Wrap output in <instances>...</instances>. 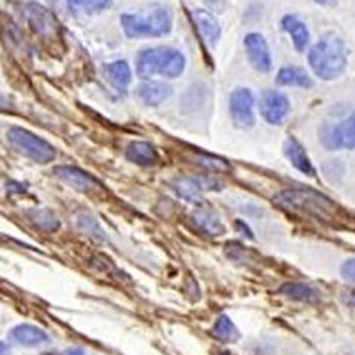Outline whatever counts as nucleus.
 Listing matches in <instances>:
<instances>
[{"label":"nucleus","mask_w":355,"mask_h":355,"mask_svg":"<svg viewBox=\"0 0 355 355\" xmlns=\"http://www.w3.org/2000/svg\"><path fill=\"white\" fill-rule=\"evenodd\" d=\"M311 69L322 80H334L347 71L348 52L343 40L336 34H325L307 53Z\"/></svg>","instance_id":"obj_1"},{"label":"nucleus","mask_w":355,"mask_h":355,"mask_svg":"<svg viewBox=\"0 0 355 355\" xmlns=\"http://www.w3.org/2000/svg\"><path fill=\"white\" fill-rule=\"evenodd\" d=\"M187 59L180 50L171 46H158V49H144L137 55V75L144 80L153 77L178 78L185 71Z\"/></svg>","instance_id":"obj_2"},{"label":"nucleus","mask_w":355,"mask_h":355,"mask_svg":"<svg viewBox=\"0 0 355 355\" xmlns=\"http://www.w3.org/2000/svg\"><path fill=\"white\" fill-rule=\"evenodd\" d=\"M119 21L128 37H162L173 31V12L166 6H153L142 12H125Z\"/></svg>","instance_id":"obj_3"},{"label":"nucleus","mask_w":355,"mask_h":355,"mask_svg":"<svg viewBox=\"0 0 355 355\" xmlns=\"http://www.w3.org/2000/svg\"><path fill=\"white\" fill-rule=\"evenodd\" d=\"M274 201L286 210L304 211V214L316 215L320 218H329L336 210V205L331 199L306 189L283 190L281 194L275 196Z\"/></svg>","instance_id":"obj_4"},{"label":"nucleus","mask_w":355,"mask_h":355,"mask_svg":"<svg viewBox=\"0 0 355 355\" xmlns=\"http://www.w3.org/2000/svg\"><path fill=\"white\" fill-rule=\"evenodd\" d=\"M8 141L18 153L25 155L36 164H49L55 158V148L49 141L20 126H11L8 130Z\"/></svg>","instance_id":"obj_5"},{"label":"nucleus","mask_w":355,"mask_h":355,"mask_svg":"<svg viewBox=\"0 0 355 355\" xmlns=\"http://www.w3.org/2000/svg\"><path fill=\"white\" fill-rule=\"evenodd\" d=\"M320 141L327 150H354L355 148V110L336 125H323Z\"/></svg>","instance_id":"obj_6"},{"label":"nucleus","mask_w":355,"mask_h":355,"mask_svg":"<svg viewBox=\"0 0 355 355\" xmlns=\"http://www.w3.org/2000/svg\"><path fill=\"white\" fill-rule=\"evenodd\" d=\"M230 114L239 128L254 126V96H252L250 89H234L230 98Z\"/></svg>","instance_id":"obj_7"},{"label":"nucleus","mask_w":355,"mask_h":355,"mask_svg":"<svg viewBox=\"0 0 355 355\" xmlns=\"http://www.w3.org/2000/svg\"><path fill=\"white\" fill-rule=\"evenodd\" d=\"M291 105L286 94L265 91L259 98V112L268 125H281L290 114Z\"/></svg>","instance_id":"obj_8"},{"label":"nucleus","mask_w":355,"mask_h":355,"mask_svg":"<svg viewBox=\"0 0 355 355\" xmlns=\"http://www.w3.org/2000/svg\"><path fill=\"white\" fill-rule=\"evenodd\" d=\"M243 46H245L247 59H249L250 66L259 73H268L274 66L272 61L270 46L266 43L265 37L259 33H249L243 40Z\"/></svg>","instance_id":"obj_9"},{"label":"nucleus","mask_w":355,"mask_h":355,"mask_svg":"<svg viewBox=\"0 0 355 355\" xmlns=\"http://www.w3.org/2000/svg\"><path fill=\"white\" fill-rule=\"evenodd\" d=\"M53 174L78 192H94V190L101 189V183L96 178L75 166H59L53 169Z\"/></svg>","instance_id":"obj_10"},{"label":"nucleus","mask_w":355,"mask_h":355,"mask_svg":"<svg viewBox=\"0 0 355 355\" xmlns=\"http://www.w3.org/2000/svg\"><path fill=\"white\" fill-rule=\"evenodd\" d=\"M9 339L15 345L20 347H40V345L49 343L50 336L43 329L31 325V323H20L17 327H12L9 332Z\"/></svg>","instance_id":"obj_11"},{"label":"nucleus","mask_w":355,"mask_h":355,"mask_svg":"<svg viewBox=\"0 0 355 355\" xmlns=\"http://www.w3.org/2000/svg\"><path fill=\"white\" fill-rule=\"evenodd\" d=\"M283 150H284V157L288 158V162H290L291 166L299 171V173L306 174V176H315L316 174L315 166H313L309 155H307L306 150H304V146L300 144L297 139L293 137L286 139Z\"/></svg>","instance_id":"obj_12"},{"label":"nucleus","mask_w":355,"mask_h":355,"mask_svg":"<svg viewBox=\"0 0 355 355\" xmlns=\"http://www.w3.org/2000/svg\"><path fill=\"white\" fill-rule=\"evenodd\" d=\"M281 27H283L284 33L291 37V43H293L297 52H304V50L307 49L311 34L302 18L297 17V15H286V17H283V20H281Z\"/></svg>","instance_id":"obj_13"},{"label":"nucleus","mask_w":355,"mask_h":355,"mask_svg":"<svg viewBox=\"0 0 355 355\" xmlns=\"http://www.w3.org/2000/svg\"><path fill=\"white\" fill-rule=\"evenodd\" d=\"M173 93V89H171L169 84L160 80H144L141 85L137 87V96L141 98V101L144 105L150 107H157L160 103L167 100Z\"/></svg>","instance_id":"obj_14"},{"label":"nucleus","mask_w":355,"mask_h":355,"mask_svg":"<svg viewBox=\"0 0 355 355\" xmlns=\"http://www.w3.org/2000/svg\"><path fill=\"white\" fill-rule=\"evenodd\" d=\"M192 18H194V24L198 27L199 34L202 36V40L210 44V46H215L217 41L220 40L222 34L217 18L210 11H206V9H194L192 11Z\"/></svg>","instance_id":"obj_15"},{"label":"nucleus","mask_w":355,"mask_h":355,"mask_svg":"<svg viewBox=\"0 0 355 355\" xmlns=\"http://www.w3.org/2000/svg\"><path fill=\"white\" fill-rule=\"evenodd\" d=\"M125 155L132 164H137V166L142 167H153L157 166L158 160H160L158 151L155 150V146L144 141L130 142V144L126 146Z\"/></svg>","instance_id":"obj_16"},{"label":"nucleus","mask_w":355,"mask_h":355,"mask_svg":"<svg viewBox=\"0 0 355 355\" xmlns=\"http://www.w3.org/2000/svg\"><path fill=\"white\" fill-rule=\"evenodd\" d=\"M190 220H192L196 230L206 236H218V234L224 233V224H222L220 217L215 211L206 210V208L196 210L190 215Z\"/></svg>","instance_id":"obj_17"},{"label":"nucleus","mask_w":355,"mask_h":355,"mask_svg":"<svg viewBox=\"0 0 355 355\" xmlns=\"http://www.w3.org/2000/svg\"><path fill=\"white\" fill-rule=\"evenodd\" d=\"M105 77L109 84L117 93H126L128 85L132 84V68L126 61H114L105 66Z\"/></svg>","instance_id":"obj_18"},{"label":"nucleus","mask_w":355,"mask_h":355,"mask_svg":"<svg viewBox=\"0 0 355 355\" xmlns=\"http://www.w3.org/2000/svg\"><path fill=\"white\" fill-rule=\"evenodd\" d=\"M279 293L284 295L286 299L295 300V302L304 304H316L322 300V295L315 286L304 283H286L279 288Z\"/></svg>","instance_id":"obj_19"},{"label":"nucleus","mask_w":355,"mask_h":355,"mask_svg":"<svg viewBox=\"0 0 355 355\" xmlns=\"http://www.w3.org/2000/svg\"><path fill=\"white\" fill-rule=\"evenodd\" d=\"M275 84L284 85V87H313V78L306 73V69L297 68V66H284L277 71Z\"/></svg>","instance_id":"obj_20"},{"label":"nucleus","mask_w":355,"mask_h":355,"mask_svg":"<svg viewBox=\"0 0 355 355\" xmlns=\"http://www.w3.org/2000/svg\"><path fill=\"white\" fill-rule=\"evenodd\" d=\"M171 185H173L174 192L180 198L189 202H199L202 199V194H205V185L199 180H196V178H176Z\"/></svg>","instance_id":"obj_21"},{"label":"nucleus","mask_w":355,"mask_h":355,"mask_svg":"<svg viewBox=\"0 0 355 355\" xmlns=\"http://www.w3.org/2000/svg\"><path fill=\"white\" fill-rule=\"evenodd\" d=\"M27 217L34 226H37L43 231L53 233V231L59 230V220H57L55 215L52 211L44 210V208H33V210H28Z\"/></svg>","instance_id":"obj_22"},{"label":"nucleus","mask_w":355,"mask_h":355,"mask_svg":"<svg viewBox=\"0 0 355 355\" xmlns=\"http://www.w3.org/2000/svg\"><path fill=\"white\" fill-rule=\"evenodd\" d=\"M215 338L226 341V343H233V341H239L240 332L239 329L234 327V323L227 318L226 315H220L217 320H215V325L211 329Z\"/></svg>","instance_id":"obj_23"},{"label":"nucleus","mask_w":355,"mask_h":355,"mask_svg":"<svg viewBox=\"0 0 355 355\" xmlns=\"http://www.w3.org/2000/svg\"><path fill=\"white\" fill-rule=\"evenodd\" d=\"M68 4L73 11L94 15V12L105 11L110 6V0H68Z\"/></svg>","instance_id":"obj_24"},{"label":"nucleus","mask_w":355,"mask_h":355,"mask_svg":"<svg viewBox=\"0 0 355 355\" xmlns=\"http://www.w3.org/2000/svg\"><path fill=\"white\" fill-rule=\"evenodd\" d=\"M75 224H77L78 230L84 231V233L89 234V236H96V239H100V240H105V236H103V231H101V227L98 226L96 218H94L93 215L78 214Z\"/></svg>","instance_id":"obj_25"},{"label":"nucleus","mask_w":355,"mask_h":355,"mask_svg":"<svg viewBox=\"0 0 355 355\" xmlns=\"http://www.w3.org/2000/svg\"><path fill=\"white\" fill-rule=\"evenodd\" d=\"M196 164L208 171H215V173H226L230 171L226 160H222L218 157H211V155H196L194 157Z\"/></svg>","instance_id":"obj_26"},{"label":"nucleus","mask_w":355,"mask_h":355,"mask_svg":"<svg viewBox=\"0 0 355 355\" xmlns=\"http://www.w3.org/2000/svg\"><path fill=\"white\" fill-rule=\"evenodd\" d=\"M341 277L345 279V281H348V283H355V258H350L347 259V261L341 265Z\"/></svg>","instance_id":"obj_27"},{"label":"nucleus","mask_w":355,"mask_h":355,"mask_svg":"<svg viewBox=\"0 0 355 355\" xmlns=\"http://www.w3.org/2000/svg\"><path fill=\"white\" fill-rule=\"evenodd\" d=\"M341 300H343L347 306L355 307V290H345L343 293H341Z\"/></svg>","instance_id":"obj_28"},{"label":"nucleus","mask_w":355,"mask_h":355,"mask_svg":"<svg viewBox=\"0 0 355 355\" xmlns=\"http://www.w3.org/2000/svg\"><path fill=\"white\" fill-rule=\"evenodd\" d=\"M234 226H236V230H239V231H242L243 236H249V239H252V231H250V227L247 226L245 222L236 220V224H234Z\"/></svg>","instance_id":"obj_29"},{"label":"nucleus","mask_w":355,"mask_h":355,"mask_svg":"<svg viewBox=\"0 0 355 355\" xmlns=\"http://www.w3.org/2000/svg\"><path fill=\"white\" fill-rule=\"evenodd\" d=\"M62 355H87L82 348H68Z\"/></svg>","instance_id":"obj_30"},{"label":"nucleus","mask_w":355,"mask_h":355,"mask_svg":"<svg viewBox=\"0 0 355 355\" xmlns=\"http://www.w3.org/2000/svg\"><path fill=\"white\" fill-rule=\"evenodd\" d=\"M0 355H11V348L8 343H0Z\"/></svg>","instance_id":"obj_31"},{"label":"nucleus","mask_w":355,"mask_h":355,"mask_svg":"<svg viewBox=\"0 0 355 355\" xmlns=\"http://www.w3.org/2000/svg\"><path fill=\"white\" fill-rule=\"evenodd\" d=\"M315 4H320V6H332L334 4V0H313Z\"/></svg>","instance_id":"obj_32"},{"label":"nucleus","mask_w":355,"mask_h":355,"mask_svg":"<svg viewBox=\"0 0 355 355\" xmlns=\"http://www.w3.org/2000/svg\"><path fill=\"white\" fill-rule=\"evenodd\" d=\"M8 109V101H6V98L0 94V110H4Z\"/></svg>","instance_id":"obj_33"}]
</instances>
